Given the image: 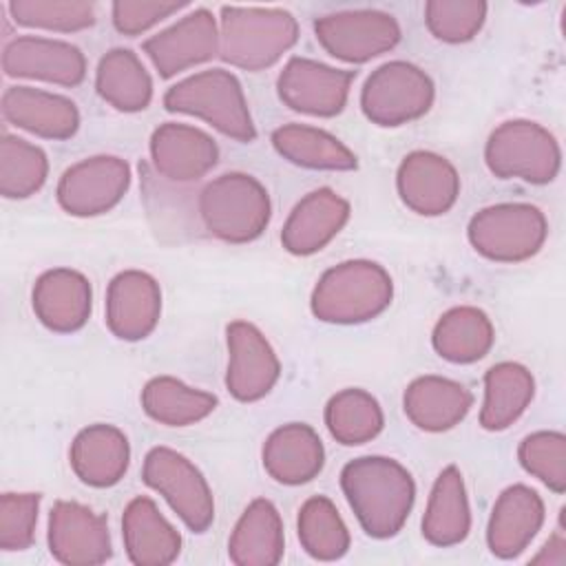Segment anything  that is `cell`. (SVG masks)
<instances>
[{
	"instance_id": "cell-1",
	"label": "cell",
	"mask_w": 566,
	"mask_h": 566,
	"mask_svg": "<svg viewBox=\"0 0 566 566\" xmlns=\"http://www.w3.org/2000/svg\"><path fill=\"white\" fill-rule=\"evenodd\" d=\"M340 491L365 535L389 539L402 531L416 502L413 475L387 455H360L340 469Z\"/></svg>"
},
{
	"instance_id": "cell-2",
	"label": "cell",
	"mask_w": 566,
	"mask_h": 566,
	"mask_svg": "<svg viewBox=\"0 0 566 566\" xmlns=\"http://www.w3.org/2000/svg\"><path fill=\"white\" fill-rule=\"evenodd\" d=\"M296 18L281 7L219 9V57L241 71L259 73L274 66L296 42Z\"/></svg>"
},
{
	"instance_id": "cell-3",
	"label": "cell",
	"mask_w": 566,
	"mask_h": 566,
	"mask_svg": "<svg viewBox=\"0 0 566 566\" xmlns=\"http://www.w3.org/2000/svg\"><path fill=\"white\" fill-rule=\"evenodd\" d=\"M394 298L389 272L369 259H349L325 270L312 294L314 318L332 325H360L380 316Z\"/></svg>"
},
{
	"instance_id": "cell-4",
	"label": "cell",
	"mask_w": 566,
	"mask_h": 566,
	"mask_svg": "<svg viewBox=\"0 0 566 566\" xmlns=\"http://www.w3.org/2000/svg\"><path fill=\"white\" fill-rule=\"evenodd\" d=\"M161 104L168 113L190 115L221 135L250 144L256 139V126L239 77L221 66L197 71L172 84Z\"/></svg>"
},
{
	"instance_id": "cell-5",
	"label": "cell",
	"mask_w": 566,
	"mask_h": 566,
	"mask_svg": "<svg viewBox=\"0 0 566 566\" xmlns=\"http://www.w3.org/2000/svg\"><path fill=\"white\" fill-rule=\"evenodd\" d=\"M203 228L226 243H252L270 226L272 199L250 172L230 170L210 179L197 201Z\"/></svg>"
},
{
	"instance_id": "cell-6",
	"label": "cell",
	"mask_w": 566,
	"mask_h": 566,
	"mask_svg": "<svg viewBox=\"0 0 566 566\" xmlns=\"http://www.w3.org/2000/svg\"><path fill=\"white\" fill-rule=\"evenodd\" d=\"M484 164L497 179L544 186L559 175L562 148L539 122L506 119L491 130L484 144Z\"/></svg>"
},
{
	"instance_id": "cell-7",
	"label": "cell",
	"mask_w": 566,
	"mask_h": 566,
	"mask_svg": "<svg viewBox=\"0 0 566 566\" xmlns=\"http://www.w3.org/2000/svg\"><path fill=\"white\" fill-rule=\"evenodd\" d=\"M467 239L489 261L522 263L544 248L548 219L542 208L526 201L491 203L469 219Z\"/></svg>"
},
{
	"instance_id": "cell-8",
	"label": "cell",
	"mask_w": 566,
	"mask_h": 566,
	"mask_svg": "<svg viewBox=\"0 0 566 566\" xmlns=\"http://www.w3.org/2000/svg\"><path fill=\"white\" fill-rule=\"evenodd\" d=\"M436 99L431 75L413 62L389 60L376 66L360 88L363 115L382 128H398L424 117Z\"/></svg>"
},
{
	"instance_id": "cell-9",
	"label": "cell",
	"mask_w": 566,
	"mask_h": 566,
	"mask_svg": "<svg viewBox=\"0 0 566 566\" xmlns=\"http://www.w3.org/2000/svg\"><path fill=\"white\" fill-rule=\"evenodd\" d=\"M142 482L159 493L192 533L214 522V495L199 467L170 447H153L142 464Z\"/></svg>"
},
{
	"instance_id": "cell-10",
	"label": "cell",
	"mask_w": 566,
	"mask_h": 566,
	"mask_svg": "<svg viewBox=\"0 0 566 566\" xmlns=\"http://www.w3.org/2000/svg\"><path fill=\"white\" fill-rule=\"evenodd\" d=\"M321 49L334 60L365 64L394 51L402 38L398 20L382 9H345L314 20Z\"/></svg>"
},
{
	"instance_id": "cell-11",
	"label": "cell",
	"mask_w": 566,
	"mask_h": 566,
	"mask_svg": "<svg viewBox=\"0 0 566 566\" xmlns=\"http://www.w3.org/2000/svg\"><path fill=\"white\" fill-rule=\"evenodd\" d=\"M133 172L117 155H91L69 166L55 186L57 206L80 219L111 212L128 192Z\"/></svg>"
},
{
	"instance_id": "cell-12",
	"label": "cell",
	"mask_w": 566,
	"mask_h": 566,
	"mask_svg": "<svg viewBox=\"0 0 566 566\" xmlns=\"http://www.w3.org/2000/svg\"><path fill=\"white\" fill-rule=\"evenodd\" d=\"M354 80L356 71L294 55L283 64L276 77V93L283 106L294 113L310 117H336L347 106Z\"/></svg>"
},
{
	"instance_id": "cell-13",
	"label": "cell",
	"mask_w": 566,
	"mask_h": 566,
	"mask_svg": "<svg viewBox=\"0 0 566 566\" xmlns=\"http://www.w3.org/2000/svg\"><path fill=\"white\" fill-rule=\"evenodd\" d=\"M142 51L159 77L170 80L219 57V20L210 9L197 7L177 18L170 27L146 38Z\"/></svg>"
},
{
	"instance_id": "cell-14",
	"label": "cell",
	"mask_w": 566,
	"mask_h": 566,
	"mask_svg": "<svg viewBox=\"0 0 566 566\" xmlns=\"http://www.w3.org/2000/svg\"><path fill=\"white\" fill-rule=\"evenodd\" d=\"M226 347L228 394L239 402L265 398L281 378V360L265 334L254 323L237 318L226 325Z\"/></svg>"
},
{
	"instance_id": "cell-15",
	"label": "cell",
	"mask_w": 566,
	"mask_h": 566,
	"mask_svg": "<svg viewBox=\"0 0 566 566\" xmlns=\"http://www.w3.org/2000/svg\"><path fill=\"white\" fill-rule=\"evenodd\" d=\"M46 544L53 559L64 566H97L113 555L106 517L73 500H57L51 506Z\"/></svg>"
},
{
	"instance_id": "cell-16",
	"label": "cell",
	"mask_w": 566,
	"mask_h": 566,
	"mask_svg": "<svg viewBox=\"0 0 566 566\" xmlns=\"http://www.w3.org/2000/svg\"><path fill=\"white\" fill-rule=\"evenodd\" d=\"M2 71L7 77L73 88L86 77V55L80 46L66 40L18 35L2 49Z\"/></svg>"
},
{
	"instance_id": "cell-17",
	"label": "cell",
	"mask_w": 566,
	"mask_h": 566,
	"mask_svg": "<svg viewBox=\"0 0 566 566\" xmlns=\"http://www.w3.org/2000/svg\"><path fill=\"white\" fill-rule=\"evenodd\" d=\"M460 172L433 150L407 153L396 170V190L400 201L420 217L447 214L460 197Z\"/></svg>"
},
{
	"instance_id": "cell-18",
	"label": "cell",
	"mask_w": 566,
	"mask_h": 566,
	"mask_svg": "<svg viewBox=\"0 0 566 566\" xmlns=\"http://www.w3.org/2000/svg\"><path fill=\"white\" fill-rule=\"evenodd\" d=\"M106 327L126 343L148 338L161 316V287L144 270H122L106 287Z\"/></svg>"
},
{
	"instance_id": "cell-19",
	"label": "cell",
	"mask_w": 566,
	"mask_h": 566,
	"mask_svg": "<svg viewBox=\"0 0 566 566\" xmlns=\"http://www.w3.org/2000/svg\"><path fill=\"white\" fill-rule=\"evenodd\" d=\"M352 217L349 201L334 188L321 186L303 195L290 210L281 245L294 256H312L329 245Z\"/></svg>"
},
{
	"instance_id": "cell-20",
	"label": "cell",
	"mask_w": 566,
	"mask_h": 566,
	"mask_svg": "<svg viewBox=\"0 0 566 566\" xmlns=\"http://www.w3.org/2000/svg\"><path fill=\"white\" fill-rule=\"evenodd\" d=\"M157 175L172 184H190L206 177L219 164V146L206 130L184 124H159L148 142Z\"/></svg>"
},
{
	"instance_id": "cell-21",
	"label": "cell",
	"mask_w": 566,
	"mask_h": 566,
	"mask_svg": "<svg viewBox=\"0 0 566 566\" xmlns=\"http://www.w3.org/2000/svg\"><path fill=\"white\" fill-rule=\"evenodd\" d=\"M35 318L55 334L82 329L93 310V287L86 274L73 268H51L42 272L31 290Z\"/></svg>"
},
{
	"instance_id": "cell-22",
	"label": "cell",
	"mask_w": 566,
	"mask_h": 566,
	"mask_svg": "<svg viewBox=\"0 0 566 566\" xmlns=\"http://www.w3.org/2000/svg\"><path fill=\"white\" fill-rule=\"evenodd\" d=\"M546 520L542 495L528 484L506 486L493 502L486 546L500 559H515L537 537Z\"/></svg>"
},
{
	"instance_id": "cell-23",
	"label": "cell",
	"mask_w": 566,
	"mask_h": 566,
	"mask_svg": "<svg viewBox=\"0 0 566 566\" xmlns=\"http://www.w3.org/2000/svg\"><path fill=\"white\" fill-rule=\"evenodd\" d=\"M2 117L35 137L64 142L80 128V111L73 99L44 88L18 84L2 93Z\"/></svg>"
},
{
	"instance_id": "cell-24",
	"label": "cell",
	"mask_w": 566,
	"mask_h": 566,
	"mask_svg": "<svg viewBox=\"0 0 566 566\" xmlns=\"http://www.w3.org/2000/svg\"><path fill=\"white\" fill-rule=\"evenodd\" d=\"M69 464L75 478L86 486H115L128 471L130 442L126 433L115 424H88L73 438L69 449Z\"/></svg>"
},
{
	"instance_id": "cell-25",
	"label": "cell",
	"mask_w": 566,
	"mask_h": 566,
	"mask_svg": "<svg viewBox=\"0 0 566 566\" xmlns=\"http://www.w3.org/2000/svg\"><path fill=\"white\" fill-rule=\"evenodd\" d=\"M261 462L274 482L301 486L323 471L325 447L314 427L305 422H287L265 438Z\"/></svg>"
},
{
	"instance_id": "cell-26",
	"label": "cell",
	"mask_w": 566,
	"mask_h": 566,
	"mask_svg": "<svg viewBox=\"0 0 566 566\" xmlns=\"http://www.w3.org/2000/svg\"><path fill=\"white\" fill-rule=\"evenodd\" d=\"M473 407V394L458 380L424 374L413 378L402 394L407 420L427 433H442L458 427Z\"/></svg>"
},
{
	"instance_id": "cell-27",
	"label": "cell",
	"mask_w": 566,
	"mask_h": 566,
	"mask_svg": "<svg viewBox=\"0 0 566 566\" xmlns=\"http://www.w3.org/2000/svg\"><path fill=\"white\" fill-rule=\"evenodd\" d=\"M126 557L135 566H168L181 553V535L148 495L133 497L122 513Z\"/></svg>"
},
{
	"instance_id": "cell-28",
	"label": "cell",
	"mask_w": 566,
	"mask_h": 566,
	"mask_svg": "<svg viewBox=\"0 0 566 566\" xmlns=\"http://www.w3.org/2000/svg\"><path fill=\"white\" fill-rule=\"evenodd\" d=\"M283 553L285 533L279 509L268 497H254L230 533V562L237 566H276Z\"/></svg>"
},
{
	"instance_id": "cell-29",
	"label": "cell",
	"mask_w": 566,
	"mask_h": 566,
	"mask_svg": "<svg viewBox=\"0 0 566 566\" xmlns=\"http://www.w3.org/2000/svg\"><path fill=\"white\" fill-rule=\"evenodd\" d=\"M471 533V506L462 471L455 464L444 467L433 480L424 515L422 537L438 548L462 544Z\"/></svg>"
},
{
	"instance_id": "cell-30",
	"label": "cell",
	"mask_w": 566,
	"mask_h": 566,
	"mask_svg": "<svg viewBox=\"0 0 566 566\" xmlns=\"http://www.w3.org/2000/svg\"><path fill=\"white\" fill-rule=\"evenodd\" d=\"M272 148L285 161L307 170H332L347 172L356 170L358 159L336 135L318 126L290 122L272 130Z\"/></svg>"
},
{
	"instance_id": "cell-31",
	"label": "cell",
	"mask_w": 566,
	"mask_h": 566,
	"mask_svg": "<svg viewBox=\"0 0 566 566\" xmlns=\"http://www.w3.org/2000/svg\"><path fill=\"white\" fill-rule=\"evenodd\" d=\"M484 398L480 407V427L484 431H504L517 422L535 398V378L531 369L515 360H502L484 374Z\"/></svg>"
},
{
	"instance_id": "cell-32",
	"label": "cell",
	"mask_w": 566,
	"mask_h": 566,
	"mask_svg": "<svg viewBox=\"0 0 566 566\" xmlns=\"http://www.w3.org/2000/svg\"><path fill=\"white\" fill-rule=\"evenodd\" d=\"M495 343V327L489 314L475 305H455L433 325L431 345L436 354L453 365L482 360Z\"/></svg>"
},
{
	"instance_id": "cell-33",
	"label": "cell",
	"mask_w": 566,
	"mask_h": 566,
	"mask_svg": "<svg viewBox=\"0 0 566 566\" xmlns=\"http://www.w3.org/2000/svg\"><path fill=\"white\" fill-rule=\"evenodd\" d=\"M95 91L115 111L139 113L153 102V77L135 51L115 46L97 62Z\"/></svg>"
},
{
	"instance_id": "cell-34",
	"label": "cell",
	"mask_w": 566,
	"mask_h": 566,
	"mask_svg": "<svg viewBox=\"0 0 566 566\" xmlns=\"http://www.w3.org/2000/svg\"><path fill=\"white\" fill-rule=\"evenodd\" d=\"M139 402L144 413L164 427L197 424L219 407V398L214 394L190 387L175 376L150 378L142 387Z\"/></svg>"
},
{
	"instance_id": "cell-35",
	"label": "cell",
	"mask_w": 566,
	"mask_h": 566,
	"mask_svg": "<svg viewBox=\"0 0 566 566\" xmlns=\"http://www.w3.org/2000/svg\"><path fill=\"white\" fill-rule=\"evenodd\" d=\"M329 436L343 447H358L371 442L385 427L380 402L360 387L336 391L323 411Z\"/></svg>"
},
{
	"instance_id": "cell-36",
	"label": "cell",
	"mask_w": 566,
	"mask_h": 566,
	"mask_svg": "<svg viewBox=\"0 0 566 566\" xmlns=\"http://www.w3.org/2000/svg\"><path fill=\"white\" fill-rule=\"evenodd\" d=\"M296 535L301 548L318 562H336L352 546L349 528L327 495L307 497L296 515Z\"/></svg>"
},
{
	"instance_id": "cell-37",
	"label": "cell",
	"mask_w": 566,
	"mask_h": 566,
	"mask_svg": "<svg viewBox=\"0 0 566 566\" xmlns=\"http://www.w3.org/2000/svg\"><path fill=\"white\" fill-rule=\"evenodd\" d=\"M49 177L46 153L18 137L4 133L0 139V195L4 199H29Z\"/></svg>"
},
{
	"instance_id": "cell-38",
	"label": "cell",
	"mask_w": 566,
	"mask_h": 566,
	"mask_svg": "<svg viewBox=\"0 0 566 566\" xmlns=\"http://www.w3.org/2000/svg\"><path fill=\"white\" fill-rule=\"evenodd\" d=\"M7 11L18 27L49 33L86 31L97 20L95 4L80 0H11Z\"/></svg>"
},
{
	"instance_id": "cell-39",
	"label": "cell",
	"mask_w": 566,
	"mask_h": 566,
	"mask_svg": "<svg viewBox=\"0 0 566 566\" xmlns=\"http://www.w3.org/2000/svg\"><path fill=\"white\" fill-rule=\"evenodd\" d=\"M520 467L539 480L548 491H566V436L555 429H539L517 444Z\"/></svg>"
},
{
	"instance_id": "cell-40",
	"label": "cell",
	"mask_w": 566,
	"mask_h": 566,
	"mask_svg": "<svg viewBox=\"0 0 566 566\" xmlns=\"http://www.w3.org/2000/svg\"><path fill=\"white\" fill-rule=\"evenodd\" d=\"M486 13L489 4L482 0H429L424 27L438 42L464 44L482 31Z\"/></svg>"
},
{
	"instance_id": "cell-41",
	"label": "cell",
	"mask_w": 566,
	"mask_h": 566,
	"mask_svg": "<svg viewBox=\"0 0 566 566\" xmlns=\"http://www.w3.org/2000/svg\"><path fill=\"white\" fill-rule=\"evenodd\" d=\"M40 502L42 495L31 491L0 495V548L4 553L27 551L33 544Z\"/></svg>"
},
{
	"instance_id": "cell-42",
	"label": "cell",
	"mask_w": 566,
	"mask_h": 566,
	"mask_svg": "<svg viewBox=\"0 0 566 566\" xmlns=\"http://www.w3.org/2000/svg\"><path fill=\"white\" fill-rule=\"evenodd\" d=\"M188 2H157V0H115L111 4V20L117 33L126 38H137L159 22L172 18Z\"/></svg>"
},
{
	"instance_id": "cell-43",
	"label": "cell",
	"mask_w": 566,
	"mask_h": 566,
	"mask_svg": "<svg viewBox=\"0 0 566 566\" xmlns=\"http://www.w3.org/2000/svg\"><path fill=\"white\" fill-rule=\"evenodd\" d=\"M531 564H546V566H562L566 562V537L559 531H555L546 542L544 546L537 551V555H533L528 559Z\"/></svg>"
}]
</instances>
